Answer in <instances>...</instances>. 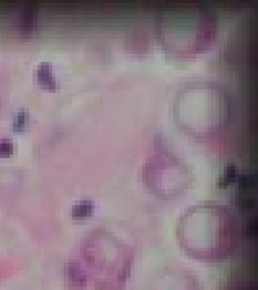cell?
Wrapping results in <instances>:
<instances>
[{"instance_id":"6da1fadb","label":"cell","mask_w":258,"mask_h":290,"mask_svg":"<svg viewBox=\"0 0 258 290\" xmlns=\"http://www.w3.org/2000/svg\"><path fill=\"white\" fill-rule=\"evenodd\" d=\"M36 77H38L39 85H43L44 88H47V90H54V88L57 86L56 77H54V72H52L51 64H47V62L39 64L38 69H36Z\"/></svg>"},{"instance_id":"7a4b0ae2","label":"cell","mask_w":258,"mask_h":290,"mask_svg":"<svg viewBox=\"0 0 258 290\" xmlns=\"http://www.w3.org/2000/svg\"><path fill=\"white\" fill-rule=\"evenodd\" d=\"M36 25H38V12L36 9H31V7L25 9L17 18V26L22 31H31Z\"/></svg>"},{"instance_id":"3957f363","label":"cell","mask_w":258,"mask_h":290,"mask_svg":"<svg viewBox=\"0 0 258 290\" xmlns=\"http://www.w3.org/2000/svg\"><path fill=\"white\" fill-rule=\"evenodd\" d=\"M92 211H93L92 201L87 199V201L77 202V204L72 207V215H74V217H87V215H90Z\"/></svg>"},{"instance_id":"277c9868","label":"cell","mask_w":258,"mask_h":290,"mask_svg":"<svg viewBox=\"0 0 258 290\" xmlns=\"http://www.w3.org/2000/svg\"><path fill=\"white\" fill-rule=\"evenodd\" d=\"M237 178V166L234 163H229L227 168H226V173L222 174L221 179H219V184L221 186H227L229 183H232Z\"/></svg>"},{"instance_id":"5b68a950","label":"cell","mask_w":258,"mask_h":290,"mask_svg":"<svg viewBox=\"0 0 258 290\" xmlns=\"http://www.w3.org/2000/svg\"><path fill=\"white\" fill-rule=\"evenodd\" d=\"M235 179L240 187H252L255 184V176L252 173H240V174H237Z\"/></svg>"},{"instance_id":"8992f818","label":"cell","mask_w":258,"mask_h":290,"mask_svg":"<svg viewBox=\"0 0 258 290\" xmlns=\"http://www.w3.org/2000/svg\"><path fill=\"white\" fill-rule=\"evenodd\" d=\"M13 152V142L10 139H2L0 140V157H9Z\"/></svg>"},{"instance_id":"52a82bcc","label":"cell","mask_w":258,"mask_h":290,"mask_svg":"<svg viewBox=\"0 0 258 290\" xmlns=\"http://www.w3.org/2000/svg\"><path fill=\"white\" fill-rule=\"evenodd\" d=\"M26 121H28V113H26V111H20V113L17 114L15 121H13V127H15L17 131L23 129L25 124H26Z\"/></svg>"},{"instance_id":"ba28073f","label":"cell","mask_w":258,"mask_h":290,"mask_svg":"<svg viewBox=\"0 0 258 290\" xmlns=\"http://www.w3.org/2000/svg\"><path fill=\"white\" fill-rule=\"evenodd\" d=\"M237 204L242 209H252L255 206V201L252 198H247V196H240V198H237Z\"/></svg>"},{"instance_id":"9c48e42d","label":"cell","mask_w":258,"mask_h":290,"mask_svg":"<svg viewBox=\"0 0 258 290\" xmlns=\"http://www.w3.org/2000/svg\"><path fill=\"white\" fill-rule=\"evenodd\" d=\"M245 230H247V235H248V237H253V235L256 233V219H255V217H250V219L247 220Z\"/></svg>"},{"instance_id":"30bf717a","label":"cell","mask_w":258,"mask_h":290,"mask_svg":"<svg viewBox=\"0 0 258 290\" xmlns=\"http://www.w3.org/2000/svg\"><path fill=\"white\" fill-rule=\"evenodd\" d=\"M240 290H253V288H250V287H247V288H240Z\"/></svg>"}]
</instances>
